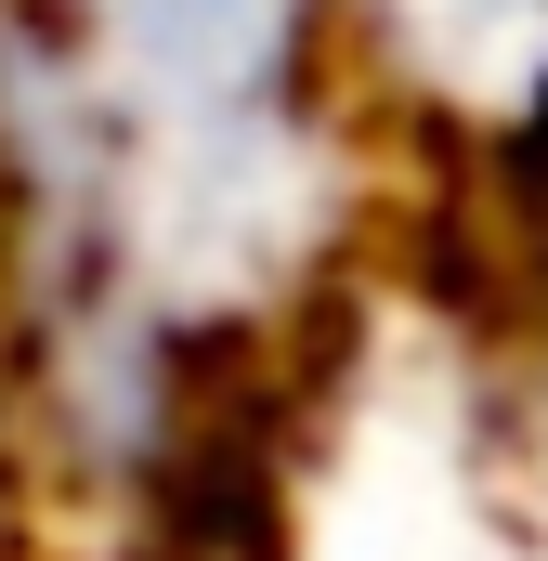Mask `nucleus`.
Returning a JSON list of instances; mask_svg holds the SVG:
<instances>
[{
	"label": "nucleus",
	"mask_w": 548,
	"mask_h": 561,
	"mask_svg": "<svg viewBox=\"0 0 548 561\" xmlns=\"http://www.w3.org/2000/svg\"><path fill=\"white\" fill-rule=\"evenodd\" d=\"M79 53L118 183H132L144 275L170 313L249 366L274 353L353 262L392 144L340 79L327 0H39Z\"/></svg>",
	"instance_id": "nucleus-1"
},
{
	"label": "nucleus",
	"mask_w": 548,
	"mask_h": 561,
	"mask_svg": "<svg viewBox=\"0 0 548 561\" xmlns=\"http://www.w3.org/2000/svg\"><path fill=\"white\" fill-rule=\"evenodd\" d=\"M327 26L392 157L548 170V0H327Z\"/></svg>",
	"instance_id": "nucleus-2"
}]
</instances>
